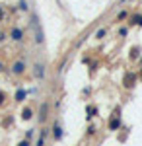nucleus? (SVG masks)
<instances>
[{"mask_svg":"<svg viewBox=\"0 0 142 146\" xmlns=\"http://www.w3.org/2000/svg\"><path fill=\"white\" fill-rule=\"evenodd\" d=\"M33 27H35V39H37V43H41L43 41V31H41V25L37 22V18H33Z\"/></svg>","mask_w":142,"mask_h":146,"instance_id":"nucleus-1","label":"nucleus"},{"mask_svg":"<svg viewBox=\"0 0 142 146\" xmlns=\"http://www.w3.org/2000/svg\"><path fill=\"white\" fill-rule=\"evenodd\" d=\"M134 82H136V76H134L132 72H127V76H125V86H127V88H132Z\"/></svg>","mask_w":142,"mask_h":146,"instance_id":"nucleus-2","label":"nucleus"},{"mask_svg":"<svg viewBox=\"0 0 142 146\" xmlns=\"http://www.w3.org/2000/svg\"><path fill=\"white\" fill-rule=\"evenodd\" d=\"M119 125H121V119H119V115H115L113 121H109V129H111V131H115V129H119Z\"/></svg>","mask_w":142,"mask_h":146,"instance_id":"nucleus-3","label":"nucleus"},{"mask_svg":"<svg viewBox=\"0 0 142 146\" xmlns=\"http://www.w3.org/2000/svg\"><path fill=\"white\" fill-rule=\"evenodd\" d=\"M12 70H14V72H16V74H22V72H23V62H16V64H14V68H12Z\"/></svg>","mask_w":142,"mask_h":146,"instance_id":"nucleus-4","label":"nucleus"},{"mask_svg":"<svg viewBox=\"0 0 142 146\" xmlns=\"http://www.w3.org/2000/svg\"><path fill=\"white\" fill-rule=\"evenodd\" d=\"M45 113H47V103L41 105V115H39V119H41V121H45Z\"/></svg>","mask_w":142,"mask_h":146,"instance_id":"nucleus-5","label":"nucleus"},{"mask_svg":"<svg viewBox=\"0 0 142 146\" xmlns=\"http://www.w3.org/2000/svg\"><path fill=\"white\" fill-rule=\"evenodd\" d=\"M60 136H62V133H60V125L56 123L55 125V138H60Z\"/></svg>","mask_w":142,"mask_h":146,"instance_id":"nucleus-6","label":"nucleus"},{"mask_svg":"<svg viewBox=\"0 0 142 146\" xmlns=\"http://www.w3.org/2000/svg\"><path fill=\"white\" fill-rule=\"evenodd\" d=\"M12 37L20 41V39H22V31H20V29H14V31H12Z\"/></svg>","mask_w":142,"mask_h":146,"instance_id":"nucleus-7","label":"nucleus"},{"mask_svg":"<svg viewBox=\"0 0 142 146\" xmlns=\"http://www.w3.org/2000/svg\"><path fill=\"white\" fill-rule=\"evenodd\" d=\"M23 98H25V92H23V90H20L18 94H16V100H18V101H22Z\"/></svg>","mask_w":142,"mask_h":146,"instance_id":"nucleus-8","label":"nucleus"},{"mask_svg":"<svg viewBox=\"0 0 142 146\" xmlns=\"http://www.w3.org/2000/svg\"><path fill=\"white\" fill-rule=\"evenodd\" d=\"M132 23H136V25H142V16H134V18H132Z\"/></svg>","mask_w":142,"mask_h":146,"instance_id":"nucleus-9","label":"nucleus"},{"mask_svg":"<svg viewBox=\"0 0 142 146\" xmlns=\"http://www.w3.org/2000/svg\"><path fill=\"white\" fill-rule=\"evenodd\" d=\"M23 119H31V109H23Z\"/></svg>","mask_w":142,"mask_h":146,"instance_id":"nucleus-10","label":"nucleus"},{"mask_svg":"<svg viewBox=\"0 0 142 146\" xmlns=\"http://www.w3.org/2000/svg\"><path fill=\"white\" fill-rule=\"evenodd\" d=\"M37 76H43V66L41 64H37Z\"/></svg>","mask_w":142,"mask_h":146,"instance_id":"nucleus-11","label":"nucleus"},{"mask_svg":"<svg viewBox=\"0 0 142 146\" xmlns=\"http://www.w3.org/2000/svg\"><path fill=\"white\" fill-rule=\"evenodd\" d=\"M88 113H90V117H94V115H96V113H98V111H96L94 107H90V109H88Z\"/></svg>","mask_w":142,"mask_h":146,"instance_id":"nucleus-12","label":"nucleus"},{"mask_svg":"<svg viewBox=\"0 0 142 146\" xmlns=\"http://www.w3.org/2000/svg\"><path fill=\"white\" fill-rule=\"evenodd\" d=\"M4 100H6V96H4V92H0V105L4 103Z\"/></svg>","mask_w":142,"mask_h":146,"instance_id":"nucleus-13","label":"nucleus"},{"mask_svg":"<svg viewBox=\"0 0 142 146\" xmlns=\"http://www.w3.org/2000/svg\"><path fill=\"white\" fill-rule=\"evenodd\" d=\"M18 146H27V142H20V144H18Z\"/></svg>","mask_w":142,"mask_h":146,"instance_id":"nucleus-14","label":"nucleus"},{"mask_svg":"<svg viewBox=\"0 0 142 146\" xmlns=\"http://www.w3.org/2000/svg\"><path fill=\"white\" fill-rule=\"evenodd\" d=\"M2 16H4V12H2V8H0V20H2Z\"/></svg>","mask_w":142,"mask_h":146,"instance_id":"nucleus-15","label":"nucleus"},{"mask_svg":"<svg viewBox=\"0 0 142 146\" xmlns=\"http://www.w3.org/2000/svg\"><path fill=\"white\" fill-rule=\"evenodd\" d=\"M140 78H142V72H140Z\"/></svg>","mask_w":142,"mask_h":146,"instance_id":"nucleus-16","label":"nucleus"}]
</instances>
